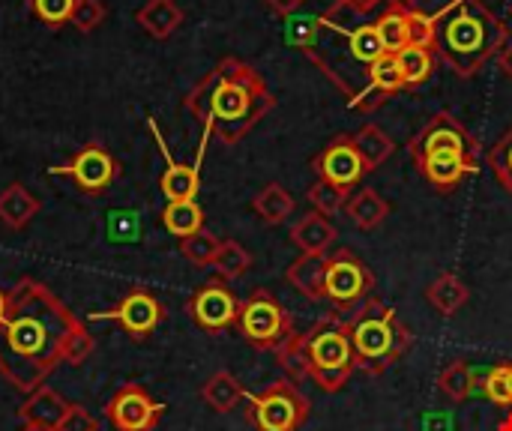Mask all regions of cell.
<instances>
[{
    "label": "cell",
    "mask_w": 512,
    "mask_h": 431,
    "mask_svg": "<svg viewBox=\"0 0 512 431\" xmlns=\"http://www.w3.org/2000/svg\"><path fill=\"white\" fill-rule=\"evenodd\" d=\"M417 168L423 171V177H426L435 189L447 192V189L459 186V180H462L465 174H477V171H480V162H477V159H468V156H462V153H453V150H441V153L423 156V159L417 162Z\"/></svg>",
    "instance_id": "cell-17"
},
{
    "label": "cell",
    "mask_w": 512,
    "mask_h": 431,
    "mask_svg": "<svg viewBox=\"0 0 512 431\" xmlns=\"http://www.w3.org/2000/svg\"><path fill=\"white\" fill-rule=\"evenodd\" d=\"M375 288V276L369 270V264L354 255L351 249H339L336 255L327 258V279H324V294L342 306V309H354L360 303H366L372 297Z\"/></svg>",
    "instance_id": "cell-8"
},
{
    "label": "cell",
    "mask_w": 512,
    "mask_h": 431,
    "mask_svg": "<svg viewBox=\"0 0 512 431\" xmlns=\"http://www.w3.org/2000/svg\"><path fill=\"white\" fill-rule=\"evenodd\" d=\"M6 318V291H0V324Z\"/></svg>",
    "instance_id": "cell-46"
},
{
    "label": "cell",
    "mask_w": 512,
    "mask_h": 431,
    "mask_svg": "<svg viewBox=\"0 0 512 431\" xmlns=\"http://www.w3.org/2000/svg\"><path fill=\"white\" fill-rule=\"evenodd\" d=\"M189 318L207 330V333H222L228 327H237L240 318V300L234 297V291L228 288L225 279H210L204 282L186 303Z\"/></svg>",
    "instance_id": "cell-10"
},
{
    "label": "cell",
    "mask_w": 512,
    "mask_h": 431,
    "mask_svg": "<svg viewBox=\"0 0 512 431\" xmlns=\"http://www.w3.org/2000/svg\"><path fill=\"white\" fill-rule=\"evenodd\" d=\"M345 3H348L354 12H360V15H369V12H372V9H375L381 0H345Z\"/></svg>",
    "instance_id": "cell-45"
},
{
    "label": "cell",
    "mask_w": 512,
    "mask_h": 431,
    "mask_svg": "<svg viewBox=\"0 0 512 431\" xmlns=\"http://www.w3.org/2000/svg\"><path fill=\"white\" fill-rule=\"evenodd\" d=\"M351 138H354V147H357L360 162H363V168H366V171H378V168L393 156V150H396L393 138H390L378 123H366V126H360V129H357V135H351Z\"/></svg>",
    "instance_id": "cell-21"
},
{
    "label": "cell",
    "mask_w": 512,
    "mask_h": 431,
    "mask_svg": "<svg viewBox=\"0 0 512 431\" xmlns=\"http://www.w3.org/2000/svg\"><path fill=\"white\" fill-rule=\"evenodd\" d=\"M66 411H69V402H66L57 390H51V387L45 384V387L33 390V393L24 399V405L18 408V420H21L24 426H30V429L57 431V426H60L63 417H66Z\"/></svg>",
    "instance_id": "cell-18"
},
{
    "label": "cell",
    "mask_w": 512,
    "mask_h": 431,
    "mask_svg": "<svg viewBox=\"0 0 512 431\" xmlns=\"http://www.w3.org/2000/svg\"><path fill=\"white\" fill-rule=\"evenodd\" d=\"M21 431H45V429H30V426H24V429Z\"/></svg>",
    "instance_id": "cell-49"
},
{
    "label": "cell",
    "mask_w": 512,
    "mask_h": 431,
    "mask_svg": "<svg viewBox=\"0 0 512 431\" xmlns=\"http://www.w3.org/2000/svg\"><path fill=\"white\" fill-rule=\"evenodd\" d=\"M510 15H512V6H510Z\"/></svg>",
    "instance_id": "cell-51"
},
{
    "label": "cell",
    "mask_w": 512,
    "mask_h": 431,
    "mask_svg": "<svg viewBox=\"0 0 512 431\" xmlns=\"http://www.w3.org/2000/svg\"><path fill=\"white\" fill-rule=\"evenodd\" d=\"M78 318L36 279H21L6 291V318L0 324V375L18 390L45 387L60 366V351Z\"/></svg>",
    "instance_id": "cell-1"
},
{
    "label": "cell",
    "mask_w": 512,
    "mask_h": 431,
    "mask_svg": "<svg viewBox=\"0 0 512 431\" xmlns=\"http://www.w3.org/2000/svg\"><path fill=\"white\" fill-rule=\"evenodd\" d=\"M348 330L357 369L372 378L384 375L411 348V330L399 321L396 309L381 303L378 297L360 303L354 318H348Z\"/></svg>",
    "instance_id": "cell-5"
},
{
    "label": "cell",
    "mask_w": 512,
    "mask_h": 431,
    "mask_svg": "<svg viewBox=\"0 0 512 431\" xmlns=\"http://www.w3.org/2000/svg\"><path fill=\"white\" fill-rule=\"evenodd\" d=\"M399 90H405V81L399 75L396 57L393 54H384L381 60H375L369 66V87L363 93H354L351 96V108H357V111H375L381 102H387Z\"/></svg>",
    "instance_id": "cell-16"
},
{
    "label": "cell",
    "mask_w": 512,
    "mask_h": 431,
    "mask_svg": "<svg viewBox=\"0 0 512 431\" xmlns=\"http://www.w3.org/2000/svg\"><path fill=\"white\" fill-rule=\"evenodd\" d=\"M288 285L297 288L306 300H324V279H327V258L324 255H300L288 273H285Z\"/></svg>",
    "instance_id": "cell-19"
},
{
    "label": "cell",
    "mask_w": 512,
    "mask_h": 431,
    "mask_svg": "<svg viewBox=\"0 0 512 431\" xmlns=\"http://www.w3.org/2000/svg\"><path fill=\"white\" fill-rule=\"evenodd\" d=\"M495 431H512V414L510 417H507V420H504V423H501V426H498V429Z\"/></svg>",
    "instance_id": "cell-47"
},
{
    "label": "cell",
    "mask_w": 512,
    "mask_h": 431,
    "mask_svg": "<svg viewBox=\"0 0 512 431\" xmlns=\"http://www.w3.org/2000/svg\"><path fill=\"white\" fill-rule=\"evenodd\" d=\"M489 168L501 180V186L512 195V129L489 150Z\"/></svg>",
    "instance_id": "cell-39"
},
{
    "label": "cell",
    "mask_w": 512,
    "mask_h": 431,
    "mask_svg": "<svg viewBox=\"0 0 512 431\" xmlns=\"http://www.w3.org/2000/svg\"><path fill=\"white\" fill-rule=\"evenodd\" d=\"M162 225L180 240L192 237L204 231V210L198 207V201H168V207L162 210Z\"/></svg>",
    "instance_id": "cell-27"
},
{
    "label": "cell",
    "mask_w": 512,
    "mask_h": 431,
    "mask_svg": "<svg viewBox=\"0 0 512 431\" xmlns=\"http://www.w3.org/2000/svg\"><path fill=\"white\" fill-rule=\"evenodd\" d=\"M213 267H216L219 279L234 282V279H240V276L252 267V255H249L237 240H222V243H219V252H216V258H213Z\"/></svg>",
    "instance_id": "cell-33"
},
{
    "label": "cell",
    "mask_w": 512,
    "mask_h": 431,
    "mask_svg": "<svg viewBox=\"0 0 512 431\" xmlns=\"http://www.w3.org/2000/svg\"><path fill=\"white\" fill-rule=\"evenodd\" d=\"M78 0H33V12L39 15V21H45L48 27H60L66 21H72Z\"/></svg>",
    "instance_id": "cell-40"
},
{
    "label": "cell",
    "mask_w": 512,
    "mask_h": 431,
    "mask_svg": "<svg viewBox=\"0 0 512 431\" xmlns=\"http://www.w3.org/2000/svg\"><path fill=\"white\" fill-rule=\"evenodd\" d=\"M54 174L72 177L78 183V189L87 192V195H102L117 177V162L105 147L87 144L84 150L75 153V159L66 168H54Z\"/></svg>",
    "instance_id": "cell-14"
},
{
    "label": "cell",
    "mask_w": 512,
    "mask_h": 431,
    "mask_svg": "<svg viewBox=\"0 0 512 431\" xmlns=\"http://www.w3.org/2000/svg\"><path fill=\"white\" fill-rule=\"evenodd\" d=\"M57 431H99V420L84 405H69V411H66Z\"/></svg>",
    "instance_id": "cell-42"
},
{
    "label": "cell",
    "mask_w": 512,
    "mask_h": 431,
    "mask_svg": "<svg viewBox=\"0 0 512 431\" xmlns=\"http://www.w3.org/2000/svg\"><path fill=\"white\" fill-rule=\"evenodd\" d=\"M291 240L303 249V255H324L336 243V228L327 216L309 213L291 228Z\"/></svg>",
    "instance_id": "cell-20"
},
{
    "label": "cell",
    "mask_w": 512,
    "mask_h": 431,
    "mask_svg": "<svg viewBox=\"0 0 512 431\" xmlns=\"http://www.w3.org/2000/svg\"><path fill=\"white\" fill-rule=\"evenodd\" d=\"M498 63H501V69H504V75L512 81V36L510 42L501 48V54H498Z\"/></svg>",
    "instance_id": "cell-44"
},
{
    "label": "cell",
    "mask_w": 512,
    "mask_h": 431,
    "mask_svg": "<svg viewBox=\"0 0 512 431\" xmlns=\"http://www.w3.org/2000/svg\"><path fill=\"white\" fill-rule=\"evenodd\" d=\"M93 351H96V339H93V333L78 321V324L72 327V333L66 336V342H63L60 366H63V363H69V366H84V363L93 357Z\"/></svg>",
    "instance_id": "cell-35"
},
{
    "label": "cell",
    "mask_w": 512,
    "mask_h": 431,
    "mask_svg": "<svg viewBox=\"0 0 512 431\" xmlns=\"http://www.w3.org/2000/svg\"><path fill=\"white\" fill-rule=\"evenodd\" d=\"M438 390H441L450 402H456V405L468 402L471 393H474V369H471L465 360H453V363L438 375Z\"/></svg>",
    "instance_id": "cell-31"
},
{
    "label": "cell",
    "mask_w": 512,
    "mask_h": 431,
    "mask_svg": "<svg viewBox=\"0 0 512 431\" xmlns=\"http://www.w3.org/2000/svg\"><path fill=\"white\" fill-rule=\"evenodd\" d=\"M342 33L348 36V48H351L354 60L366 63V66H372L375 60H381L387 54L384 51V42H381V36L375 30V24H357V27H348Z\"/></svg>",
    "instance_id": "cell-32"
},
{
    "label": "cell",
    "mask_w": 512,
    "mask_h": 431,
    "mask_svg": "<svg viewBox=\"0 0 512 431\" xmlns=\"http://www.w3.org/2000/svg\"><path fill=\"white\" fill-rule=\"evenodd\" d=\"M162 318H165L162 303L144 288H132L111 312H93L90 315V321H114V324H120L126 330V336L135 339V342H144L162 324Z\"/></svg>",
    "instance_id": "cell-12"
},
{
    "label": "cell",
    "mask_w": 512,
    "mask_h": 431,
    "mask_svg": "<svg viewBox=\"0 0 512 431\" xmlns=\"http://www.w3.org/2000/svg\"><path fill=\"white\" fill-rule=\"evenodd\" d=\"M399 75L405 81V87H420L429 81L432 69H435V54L429 48H417V45H405L402 51L393 54Z\"/></svg>",
    "instance_id": "cell-29"
},
{
    "label": "cell",
    "mask_w": 512,
    "mask_h": 431,
    "mask_svg": "<svg viewBox=\"0 0 512 431\" xmlns=\"http://www.w3.org/2000/svg\"><path fill=\"white\" fill-rule=\"evenodd\" d=\"M240 336L255 348V351H279L294 339V321L285 312V306L270 294V291H255L240 303V318H237Z\"/></svg>",
    "instance_id": "cell-7"
},
{
    "label": "cell",
    "mask_w": 512,
    "mask_h": 431,
    "mask_svg": "<svg viewBox=\"0 0 512 431\" xmlns=\"http://www.w3.org/2000/svg\"><path fill=\"white\" fill-rule=\"evenodd\" d=\"M105 417L117 431H156L165 417V405L156 402L141 384H123L108 399Z\"/></svg>",
    "instance_id": "cell-11"
},
{
    "label": "cell",
    "mask_w": 512,
    "mask_h": 431,
    "mask_svg": "<svg viewBox=\"0 0 512 431\" xmlns=\"http://www.w3.org/2000/svg\"><path fill=\"white\" fill-rule=\"evenodd\" d=\"M375 30H378V36H381L387 54L402 51V48L411 42V33H408V6H402V3L393 0L390 9L375 21Z\"/></svg>",
    "instance_id": "cell-28"
},
{
    "label": "cell",
    "mask_w": 512,
    "mask_h": 431,
    "mask_svg": "<svg viewBox=\"0 0 512 431\" xmlns=\"http://www.w3.org/2000/svg\"><path fill=\"white\" fill-rule=\"evenodd\" d=\"M507 42V24L483 0H468V6L438 27V45L432 54L459 78H474L492 57L501 54Z\"/></svg>",
    "instance_id": "cell-4"
},
{
    "label": "cell",
    "mask_w": 512,
    "mask_h": 431,
    "mask_svg": "<svg viewBox=\"0 0 512 431\" xmlns=\"http://www.w3.org/2000/svg\"><path fill=\"white\" fill-rule=\"evenodd\" d=\"M276 357L291 381L312 378L321 393L345 390V384L357 372L348 318H342L339 312L324 315L306 333H294V339L279 348Z\"/></svg>",
    "instance_id": "cell-3"
},
{
    "label": "cell",
    "mask_w": 512,
    "mask_h": 431,
    "mask_svg": "<svg viewBox=\"0 0 512 431\" xmlns=\"http://www.w3.org/2000/svg\"><path fill=\"white\" fill-rule=\"evenodd\" d=\"M510 372H512V363H510Z\"/></svg>",
    "instance_id": "cell-50"
},
{
    "label": "cell",
    "mask_w": 512,
    "mask_h": 431,
    "mask_svg": "<svg viewBox=\"0 0 512 431\" xmlns=\"http://www.w3.org/2000/svg\"><path fill=\"white\" fill-rule=\"evenodd\" d=\"M483 393L492 405L498 408H512V372L510 363H501L495 369H489L486 381H483Z\"/></svg>",
    "instance_id": "cell-36"
},
{
    "label": "cell",
    "mask_w": 512,
    "mask_h": 431,
    "mask_svg": "<svg viewBox=\"0 0 512 431\" xmlns=\"http://www.w3.org/2000/svg\"><path fill=\"white\" fill-rule=\"evenodd\" d=\"M102 21H105V6H102V0H78V3H75L72 24H75L81 33L96 30Z\"/></svg>",
    "instance_id": "cell-41"
},
{
    "label": "cell",
    "mask_w": 512,
    "mask_h": 431,
    "mask_svg": "<svg viewBox=\"0 0 512 431\" xmlns=\"http://www.w3.org/2000/svg\"><path fill=\"white\" fill-rule=\"evenodd\" d=\"M411 159L420 162L423 156L429 153H441V150H453V153H462L468 159H477L480 162V144L477 138L450 114V111H441L435 114L414 138H411Z\"/></svg>",
    "instance_id": "cell-9"
},
{
    "label": "cell",
    "mask_w": 512,
    "mask_h": 431,
    "mask_svg": "<svg viewBox=\"0 0 512 431\" xmlns=\"http://www.w3.org/2000/svg\"><path fill=\"white\" fill-rule=\"evenodd\" d=\"M303 3H306V0H267V6H270L276 15H285V18L294 15Z\"/></svg>",
    "instance_id": "cell-43"
},
{
    "label": "cell",
    "mask_w": 512,
    "mask_h": 431,
    "mask_svg": "<svg viewBox=\"0 0 512 431\" xmlns=\"http://www.w3.org/2000/svg\"><path fill=\"white\" fill-rule=\"evenodd\" d=\"M39 213V198L21 183H12L0 192V222L12 231H21Z\"/></svg>",
    "instance_id": "cell-22"
},
{
    "label": "cell",
    "mask_w": 512,
    "mask_h": 431,
    "mask_svg": "<svg viewBox=\"0 0 512 431\" xmlns=\"http://www.w3.org/2000/svg\"><path fill=\"white\" fill-rule=\"evenodd\" d=\"M108 237L111 243H135L141 237V219L132 210H111L108 213Z\"/></svg>",
    "instance_id": "cell-38"
},
{
    "label": "cell",
    "mask_w": 512,
    "mask_h": 431,
    "mask_svg": "<svg viewBox=\"0 0 512 431\" xmlns=\"http://www.w3.org/2000/svg\"><path fill=\"white\" fill-rule=\"evenodd\" d=\"M150 132L156 135L159 153H162V159H165V174H162V180H159V186H162L165 198H168V201H195V195H198V189H201V171H198V168H201L204 144H207V138H210V135H204V141H201L198 162H195V165H183V162H174L171 150L165 147V141H162V135H159L156 120H150Z\"/></svg>",
    "instance_id": "cell-15"
},
{
    "label": "cell",
    "mask_w": 512,
    "mask_h": 431,
    "mask_svg": "<svg viewBox=\"0 0 512 431\" xmlns=\"http://www.w3.org/2000/svg\"><path fill=\"white\" fill-rule=\"evenodd\" d=\"M396 3H402V6H417V0H396Z\"/></svg>",
    "instance_id": "cell-48"
},
{
    "label": "cell",
    "mask_w": 512,
    "mask_h": 431,
    "mask_svg": "<svg viewBox=\"0 0 512 431\" xmlns=\"http://www.w3.org/2000/svg\"><path fill=\"white\" fill-rule=\"evenodd\" d=\"M309 201H312L315 213L333 216V213H339V210L348 204V189H339V186H333V183H327V180H318V183L309 189Z\"/></svg>",
    "instance_id": "cell-37"
},
{
    "label": "cell",
    "mask_w": 512,
    "mask_h": 431,
    "mask_svg": "<svg viewBox=\"0 0 512 431\" xmlns=\"http://www.w3.org/2000/svg\"><path fill=\"white\" fill-rule=\"evenodd\" d=\"M219 237H213L210 231H198L192 237H183L180 240V255L195 264V267H213V258L219 252Z\"/></svg>",
    "instance_id": "cell-34"
},
{
    "label": "cell",
    "mask_w": 512,
    "mask_h": 431,
    "mask_svg": "<svg viewBox=\"0 0 512 431\" xmlns=\"http://www.w3.org/2000/svg\"><path fill=\"white\" fill-rule=\"evenodd\" d=\"M315 171L321 180L339 186V189H354L360 183V177L366 174L363 162H360V153L354 147V138L351 135H339L333 138L318 156H315Z\"/></svg>",
    "instance_id": "cell-13"
},
{
    "label": "cell",
    "mask_w": 512,
    "mask_h": 431,
    "mask_svg": "<svg viewBox=\"0 0 512 431\" xmlns=\"http://www.w3.org/2000/svg\"><path fill=\"white\" fill-rule=\"evenodd\" d=\"M252 210L267 222V225H282L291 213H294V198L288 195V189L282 183H270L264 186L255 201H252Z\"/></svg>",
    "instance_id": "cell-30"
},
{
    "label": "cell",
    "mask_w": 512,
    "mask_h": 431,
    "mask_svg": "<svg viewBox=\"0 0 512 431\" xmlns=\"http://www.w3.org/2000/svg\"><path fill=\"white\" fill-rule=\"evenodd\" d=\"M345 210H348L351 222L363 231H375L390 216V204L375 189H360L357 195H351Z\"/></svg>",
    "instance_id": "cell-26"
},
{
    "label": "cell",
    "mask_w": 512,
    "mask_h": 431,
    "mask_svg": "<svg viewBox=\"0 0 512 431\" xmlns=\"http://www.w3.org/2000/svg\"><path fill=\"white\" fill-rule=\"evenodd\" d=\"M426 297H429V303H432L435 312H441V315L450 318V315H456V312L465 309V303L471 300V291H468V285L456 273H444V276H438L429 285Z\"/></svg>",
    "instance_id": "cell-25"
},
{
    "label": "cell",
    "mask_w": 512,
    "mask_h": 431,
    "mask_svg": "<svg viewBox=\"0 0 512 431\" xmlns=\"http://www.w3.org/2000/svg\"><path fill=\"white\" fill-rule=\"evenodd\" d=\"M201 399L207 402L210 411L216 414H231L243 399H246V390L243 384L231 375V372H216L207 378V384L201 387Z\"/></svg>",
    "instance_id": "cell-23"
},
{
    "label": "cell",
    "mask_w": 512,
    "mask_h": 431,
    "mask_svg": "<svg viewBox=\"0 0 512 431\" xmlns=\"http://www.w3.org/2000/svg\"><path fill=\"white\" fill-rule=\"evenodd\" d=\"M135 18H138V24H141L150 36L165 39V36H171V33L180 27L183 9H180L174 0H147V3L135 12Z\"/></svg>",
    "instance_id": "cell-24"
},
{
    "label": "cell",
    "mask_w": 512,
    "mask_h": 431,
    "mask_svg": "<svg viewBox=\"0 0 512 431\" xmlns=\"http://www.w3.org/2000/svg\"><path fill=\"white\" fill-rule=\"evenodd\" d=\"M186 108L204 123V135L231 147L276 108V96L249 63L225 57L192 87Z\"/></svg>",
    "instance_id": "cell-2"
},
{
    "label": "cell",
    "mask_w": 512,
    "mask_h": 431,
    "mask_svg": "<svg viewBox=\"0 0 512 431\" xmlns=\"http://www.w3.org/2000/svg\"><path fill=\"white\" fill-rule=\"evenodd\" d=\"M309 411L312 405L294 381H273L264 393H246V423L255 431H300Z\"/></svg>",
    "instance_id": "cell-6"
}]
</instances>
